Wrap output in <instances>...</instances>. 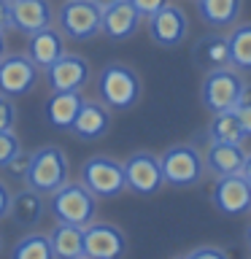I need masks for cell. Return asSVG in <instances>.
<instances>
[{"instance_id": "cell-5", "label": "cell", "mask_w": 251, "mask_h": 259, "mask_svg": "<svg viewBox=\"0 0 251 259\" xmlns=\"http://www.w3.org/2000/svg\"><path fill=\"white\" fill-rule=\"evenodd\" d=\"M243 81L240 70L230 68H219V70H208L200 87V100L205 105V111L211 113H222V111H235L240 105L243 97Z\"/></svg>"}, {"instance_id": "cell-34", "label": "cell", "mask_w": 251, "mask_h": 259, "mask_svg": "<svg viewBox=\"0 0 251 259\" xmlns=\"http://www.w3.org/2000/svg\"><path fill=\"white\" fill-rule=\"evenodd\" d=\"M8 208H11V189L0 181V219L8 216Z\"/></svg>"}, {"instance_id": "cell-1", "label": "cell", "mask_w": 251, "mask_h": 259, "mask_svg": "<svg viewBox=\"0 0 251 259\" xmlns=\"http://www.w3.org/2000/svg\"><path fill=\"white\" fill-rule=\"evenodd\" d=\"M97 95L111 111H130L143 95L141 76L124 62H108L97 73Z\"/></svg>"}, {"instance_id": "cell-26", "label": "cell", "mask_w": 251, "mask_h": 259, "mask_svg": "<svg viewBox=\"0 0 251 259\" xmlns=\"http://www.w3.org/2000/svg\"><path fill=\"white\" fill-rule=\"evenodd\" d=\"M8 259H54L52 243L46 232H27L11 246Z\"/></svg>"}, {"instance_id": "cell-25", "label": "cell", "mask_w": 251, "mask_h": 259, "mask_svg": "<svg viewBox=\"0 0 251 259\" xmlns=\"http://www.w3.org/2000/svg\"><path fill=\"white\" fill-rule=\"evenodd\" d=\"M227 40H230V65L240 73H251V22L232 24Z\"/></svg>"}, {"instance_id": "cell-3", "label": "cell", "mask_w": 251, "mask_h": 259, "mask_svg": "<svg viewBox=\"0 0 251 259\" xmlns=\"http://www.w3.org/2000/svg\"><path fill=\"white\" fill-rule=\"evenodd\" d=\"M159 165H162V178L168 186L176 189H189L197 186L205 178V159L202 151L192 143H176L159 154Z\"/></svg>"}, {"instance_id": "cell-8", "label": "cell", "mask_w": 251, "mask_h": 259, "mask_svg": "<svg viewBox=\"0 0 251 259\" xmlns=\"http://www.w3.org/2000/svg\"><path fill=\"white\" fill-rule=\"evenodd\" d=\"M40 78V68L27 54H3L0 60V95L24 97L35 89Z\"/></svg>"}, {"instance_id": "cell-16", "label": "cell", "mask_w": 251, "mask_h": 259, "mask_svg": "<svg viewBox=\"0 0 251 259\" xmlns=\"http://www.w3.org/2000/svg\"><path fill=\"white\" fill-rule=\"evenodd\" d=\"M46 208H49L46 194L30 189V186H24V189H19V192L11 194L8 219H11V222L19 227V230H35V227L44 222Z\"/></svg>"}, {"instance_id": "cell-19", "label": "cell", "mask_w": 251, "mask_h": 259, "mask_svg": "<svg viewBox=\"0 0 251 259\" xmlns=\"http://www.w3.org/2000/svg\"><path fill=\"white\" fill-rule=\"evenodd\" d=\"M192 62L205 73L219 70V68H230V40H227V35H219V32L202 35L192 46Z\"/></svg>"}, {"instance_id": "cell-4", "label": "cell", "mask_w": 251, "mask_h": 259, "mask_svg": "<svg viewBox=\"0 0 251 259\" xmlns=\"http://www.w3.org/2000/svg\"><path fill=\"white\" fill-rule=\"evenodd\" d=\"M68 170H70L68 154L60 146H40L30 157V170H27V178H24V186L49 197L54 189H60L68 181Z\"/></svg>"}, {"instance_id": "cell-36", "label": "cell", "mask_w": 251, "mask_h": 259, "mask_svg": "<svg viewBox=\"0 0 251 259\" xmlns=\"http://www.w3.org/2000/svg\"><path fill=\"white\" fill-rule=\"evenodd\" d=\"M240 103H251V84L243 87V97H240Z\"/></svg>"}, {"instance_id": "cell-21", "label": "cell", "mask_w": 251, "mask_h": 259, "mask_svg": "<svg viewBox=\"0 0 251 259\" xmlns=\"http://www.w3.org/2000/svg\"><path fill=\"white\" fill-rule=\"evenodd\" d=\"M49 243H52L54 259H81V256H87V251H84V227L57 222L52 227V232H49Z\"/></svg>"}, {"instance_id": "cell-27", "label": "cell", "mask_w": 251, "mask_h": 259, "mask_svg": "<svg viewBox=\"0 0 251 259\" xmlns=\"http://www.w3.org/2000/svg\"><path fill=\"white\" fill-rule=\"evenodd\" d=\"M30 157H32V151L19 149L11 159L6 162V167H3L6 176L14 178V181H22V184H24V178H27V170H30Z\"/></svg>"}, {"instance_id": "cell-38", "label": "cell", "mask_w": 251, "mask_h": 259, "mask_svg": "<svg viewBox=\"0 0 251 259\" xmlns=\"http://www.w3.org/2000/svg\"><path fill=\"white\" fill-rule=\"evenodd\" d=\"M95 3H97V6H103V8H105V6H111V3H116V0H95Z\"/></svg>"}, {"instance_id": "cell-11", "label": "cell", "mask_w": 251, "mask_h": 259, "mask_svg": "<svg viewBox=\"0 0 251 259\" xmlns=\"http://www.w3.org/2000/svg\"><path fill=\"white\" fill-rule=\"evenodd\" d=\"M149 35L157 46L162 49H176L181 46L186 35H189V19H186L184 8L181 6H162L157 14H151L149 19Z\"/></svg>"}, {"instance_id": "cell-14", "label": "cell", "mask_w": 251, "mask_h": 259, "mask_svg": "<svg viewBox=\"0 0 251 259\" xmlns=\"http://www.w3.org/2000/svg\"><path fill=\"white\" fill-rule=\"evenodd\" d=\"M108 130H111V108L103 100H84V105H81L78 116L73 119L68 133L76 141L95 143L108 135Z\"/></svg>"}, {"instance_id": "cell-40", "label": "cell", "mask_w": 251, "mask_h": 259, "mask_svg": "<svg viewBox=\"0 0 251 259\" xmlns=\"http://www.w3.org/2000/svg\"><path fill=\"white\" fill-rule=\"evenodd\" d=\"M0 251H3V235H0Z\"/></svg>"}, {"instance_id": "cell-30", "label": "cell", "mask_w": 251, "mask_h": 259, "mask_svg": "<svg viewBox=\"0 0 251 259\" xmlns=\"http://www.w3.org/2000/svg\"><path fill=\"white\" fill-rule=\"evenodd\" d=\"M186 259H230V254L219 246H197L186 254Z\"/></svg>"}, {"instance_id": "cell-23", "label": "cell", "mask_w": 251, "mask_h": 259, "mask_svg": "<svg viewBox=\"0 0 251 259\" xmlns=\"http://www.w3.org/2000/svg\"><path fill=\"white\" fill-rule=\"evenodd\" d=\"M194 3H197L200 19L216 30L238 24L240 11H243V0H194Z\"/></svg>"}, {"instance_id": "cell-41", "label": "cell", "mask_w": 251, "mask_h": 259, "mask_svg": "<svg viewBox=\"0 0 251 259\" xmlns=\"http://www.w3.org/2000/svg\"><path fill=\"white\" fill-rule=\"evenodd\" d=\"M173 259H186V256H173Z\"/></svg>"}, {"instance_id": "cell-6", "label": "cell", "mask_w": 251, "mask_h": 259, "mask_svg": "<svg viewBox=\"0 0 251 259\" xmlns=\"http://www.w3.org/2000/svg\"><path fill=\"white\" fill-rule=\"evenodd\" d=\"M57 27L65 38L70 40H92L100 35V22H103V6L95 0H65L57 8Z\"/></svg>"}, {"instance_id": "cell-17", "label": "cell", "mask_w": 251, "mask_h": 259, "mask_svg": "<svg viewBox=\"0 0 251 259\" xmlns=\"http://www.w3.org/2000/svg\"><path fill=\"white\" fill-rule=\"evenodd\" d=\"M54 22V11L49 0H11V30L30 35Z\"/></svg>"}, {"instance_id": "cell-15", "label": "cell", "mask_w": 251, "mask_h": 259, "mask_svg": "<svg viewBox=\"0 0 251 259\" xmlns=\"http://www.w3.org/2000/svg\"><path fill=\"white\" fill-rule=\"evenodd\" d=\"M143 16L135 11V6L130 0H116V3L103 8V22L100 32L111 40H127L141 30Z\"/></svg>"}, {"instance_id": "cell-13", "label": "cell", "mask_w": 251, "mask_h": 259, "mask_svg": "<svg viewBox=\"0 0 251 259\" xmlns=\"http://www.w3.org/2000/svg\"><path fill=\"white\" fill-rule=\"evenodd\" d=\"M84 251L89 259H121L127 251V235L111 222H92L84 227Z\"/></svg>"}, {"instance_id": "cell-24", "label": "cell", "mask_w": 251, "mask_h": 259, "mask_svg": "<svg viewBox=\"0 0 251 259\" xmlns=\"http://www.w3.org/2000/svg\"><path fill=\"white\" fill-rule=\"evenodd\" d=\"M205 138H208V143H243L246 141V133L240 127L238 113L222 111V113H214V119L208 121Z\"/></svg>"}, {"instance_id": "cell-18", "label": "cell", "mask_w": 251, "mask_h": 259, "mask_svg": "<svg viewBox=\"0 0 251 259\" xmlns=\"http://www.w3.org/2000/svg\"><path fill=\"white\" fill-rule=\"evenodd\" d=\"M24 54H27L40 70H46L49 65L57 62L65 54V35L60 32V27H54V24L30 32L27 35V52Z\"/></svg>"}, {"instance_id": "cell-35", "label": "cell", "mask_w": 251, "mask_h": 259, "mask_svg": "<svg viewBox=\"0 0 251 259\" xmlns=\"http://www.w3.org/2000/svg\"><path fill=\"white\" fill-rule=\"evenodd\" d=\"M240 176L251 184V151H246V162H243V167H240Z\"/></svg>"}, {"instance_id": "cell-22", "label": "cell", "mask_w": 251, "mask_h": 259, "mask_svg": "<svg viewBox=\"0 0 251 259\" xmlns=\"http://www.w3.org/2000/svg\"><path fill=\"white\" fill-rule=\"evenodd\" d=\"M81 105H84L81 92H52V97L46 100V121L54 130H70Z\"/></svg>"}, {"instance_id": "cell-10", "label": "cell", "mask_w": 251, "mask_h": 259, "mask_svg": "<svg viewBox=\"0 0 251 259\" xmlns=\"http://www.w3.org/2000/svg\"><path fill=\"white\" fill-rule=\"evenodd\" d=\"M211 202L222 216L251 213V184L240 173L219 176L214 189H211Z\"/></svg>"}, {"instance_id": "cell-20", "label": "cell", "mask_w": 251, "mask_h": 259, "mask_svg": "<svg viewBox=\"0 0 251 259\" xmlns=\"http://www.w3.org/2000/svg\"><path fill=\"white\" fill-rule=\"evenodd\" d=\"M205 170L219 176H232L240 173L243 162H246V149L243 143H208V151L202 154Z\"/></svg>"}, {"instance_id": "cell-2", "label": "cell", "mask_w": 251, "mask_h": 259, "mask_svg": "<svg viewBox=\"0 0 251 259\" xmlns=\"http://www.w3.org/2000/svg\"><path fill=\"white\" fill-rule=\"evenodd\" d=\"M46 202L54 222H62V224L87 227L97 216V197L81 181H65L60 189L49 194Z\"/></svg>"}, {"instance_id": "cell-42", "label": "cell", "mask_w": 251, "mask_h": 259, "mask_svg": "<svg viewBox=\"0 0 251 259\" xmlns=\"http://www.w3.org/2000/svg\"><path fill=\"white\" fill-rule=\"evenodd\" d=\"M81 259H89V256H81Z\"/></svg>"}, {"instance_id": "cell-31", "label": "cell", "mask_w": 251, "mask_h": 259, "mask_svg": "<svg viewBox=\"0 0 251 259\" xmlns=\"http://www.w3.org/2000/svg\"><path fill=\"white\" fill-rule=\"evenodd\" d=\"M130 3L135 6V11L143 16V19H149L151 14H157L162 6H168L170 0H130Z\"/></svg>"}, {"instance_id": "cell-39", "label": "cell", "mask_w": 251, "mask_h": 259, "mask_svg": "<svg viewBox=\"0 0 251 259\" xmlns=\"http://www.w3.org/2000/svg\"><path fill=\"white\" fill-rule=\"evenodd\" d=\"M246 243H248V246H251V224L246 227Z\"/></svg>"}, {"instance_id": "cell-7", "label": "cell", "mask_w": 251, "mask_h": 259, "mask_svg": "<svg viewBox=\"0 0 251 259\" xmlns=\"http://www.w3.org/2000/svg\"><path fill=\"white\" fill-rule=\"evenodd\" d=\"M81 184L95 194L97 200H111L119 197L127 189L124 181V162L105 157V154H95L81 165Z\"/></svg>"}, {"instance_id": "cell-32", "label": "cell", "mask_w": 251, "mask_h": 259, "mask_svg": "<svg viewBox=\"0 0 251 259\" xmlns=\"http://www.w3.org/2000/svg\"><path fill=\"white\" fill-rule=\"evenodd\" d=\"M235 113H238L240 127H243V133H246V138H251V103H240L238 108H235Z\"/></svg>"}, {"instance_id": "cell-29", "label": "cell", "mask_w": 251, "mask_h": 259, "mask_svg": "<svg viewBox=\"0 0 251 259\" xmlns=\"http://www.w3.org/2000/svg\"><path fill=\"white\" fill-rule=\"evenodd\" d=\"M14 124H16V105H14V97L0 95V133L14 130Z\"/></svg>"}, {"instance_id": "cell-12", "label": "cell", "mask_w": 251, "mask_h": 259, "mask_svg": "<svg viewBox=\"0 0 251 259\" xmlns=\"http://www.w3.org/2000/svg\"><path fill=\"white\" fill-rule=\"evenodd\" d=\"M46 73V84L52 92H81L89 78H92V68L81 54H68L65 52L57 62H52Z\"/></svg>"}, {"instance_id": "cell-37", "label": "cell", "mask_w": 251, "mask_h": 259, "mask_svg": "<svg viewBox=\"0 0 251 259\" xmlns=\"http://www.w3.org/2000/svg\"><path fill=\"white\" fill-rule=\"evenodd\" d=\"M3 54H6V35L0 32V60H3Z\"/></svg>"}, {"instance_id": "cell-9", "label": "cell", "mask_w": 251, "mask_h": 259, "mask_svg": "<svg viewBox=\"0 0 251 259\" xmlns=\"http://www.w3.org/2000/svg\"><path fill=\"white\" fill-rule=\"evenodd\" d=\"M124 181L127 189L141 194V197H149V194H157L162 186H165V178H162V165L159 157L151 151H135L124 159Z\"/></svg>"}, {"instance_id": "cell-33", "label": "cell", "mask_w": 251, "mask_h": 259, "mask_svg": "<svg viewBox=\"0 0 251 259\" xmlns=\"http://www.w3.org/2000/svg\"><path fill=\"white\" fill-rule=\"evenodd\" d=\"M8 27H11V0H0V32L6 35Z\"/></svg>"}, {"instance_id": "cell-28", "label": "cell", "mask_w": 251, "mask_h": 259, "mask_svg": "<svg viewBox=\"0 0 251 259\" xmlns=\"http://www.w3.org/2000/svg\"><path fill=\"white\" fill-rule=\"evenodd\" d=\"M19 149H22V143H19V138H16L14 130L0 133V167H6V162L11 159Z\"/></svg>"}]
</instances>
